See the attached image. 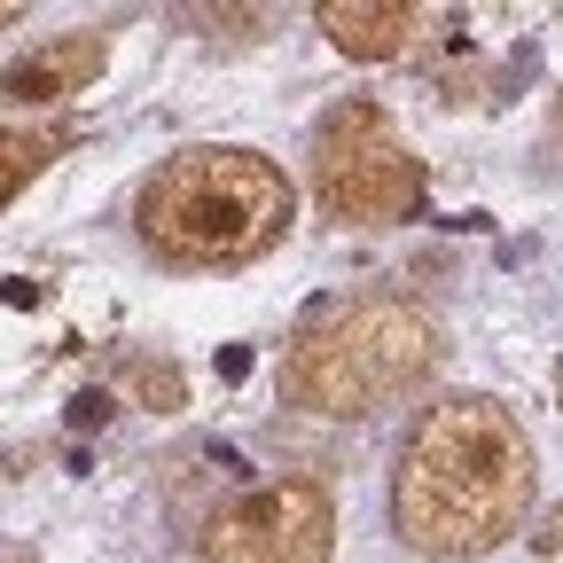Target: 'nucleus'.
I'll return each instance as SVG.
<instances>
[{"label":"nucleus","instance_id":"7ed1b4c3","mask_svg":"<svg viewBox=\"0 0 563 563\" xmlns=\"http://www.w3.org/2000/svg\"><path fill=\"white\" fill-rule=\"evenodd\" d=\"M439 321L407 306V298H344L321 306L298 336H290V361H282V391L306 415L329 422H361L391 399H407L422 376L439 368Z\"/></svg>","mask_w":563,"mask_h":563},{"label":"nucleus","instance_id":"f257e3e1","mask_svg":"<svg viewBox=\"0 0 563 563\" xmlns=\"http://www.w3.org/2000/svg\"><path fill=\"white\" fill-rule=\"evenodd\" d=\"M532 439L525 422L485 399L454 391L439 407H422V422L399 446L391 470V525L415 555L431 563H470L485 548H501L525 509H532Z\"/></svg>","mask_w":563,"mask_h":563},{"label":"nucleus","instance_id":"f8f14e48","mask_svg":"<svg viewBox=\"0 0 563 563\" xmlns=\"http://www.w3.org/2000/svg\"><path fill=\"white\" fill-rule=\"evenodd\" d=\"M9 563H24V555H9Z\"/></svg>","mask_w":563,"mask_h":563},{"label":"nucleus","instance_id":"9b49d317","mask_svg":"<svg viewBox=\"0 0 563 563\" xmlns=\"http://www.w3.org/2000/svg\"><path fill=\"white\" fill-rule=\"evenodd\" d=\"M9 16H16V9H0V24H9Z\"/></svg>","mask_w":563,"mask_h":563},{"label":"nucleus","instance_id":"20e7f679","mask_svg":"<svg viewBox=\"0 0 563 563\" xmlns=\"http://www.w3.org/2000/svg\"><path fill=\"white\" fill-rule=\"evenodd\" d=\"M306 165H313L321 220H336V228H391V220H415V203H422L415 141L368 95H344L336 110H321Z\"/></svg>","mask_w":563,"mask_h":563},{"label":"nucleus","instance_id":"6e6552de","mask_svg":"<svg viewBox=\"0 0 563 563\" xmlns=\"http://www.w3.org/2000/svg\"><path fill=\"white\" fill-rule=\"evenodd\" d=\"M63 150L55 133H24V125H0V211H9L40 173H47V157Z\"/></svg>","mask_w":563,"mask_h":563},{"label":"nucleus","instance_id":"f03ea898","mask_svg":"<svg viewBox=\"0 0 563 563\" xmlns=\"http://www.w3.org/2000/svg\"><path fill=\"white\" fill-rule=\"evenodd\" d=\"M298 220V196L258 150H173L133 196V228L165 266H243Z\"/></svg>","mask_w":563,"mask_h":563},{"label":"nucleus","instance_id":"39448f33","mask_svg":"<svg viewBox=\"0 0 563 563\" xmlns=\"http://www.w3.org/2000/svg\"><path fill=\"white\" fill-rule=\"evenodd\" d=\"M336 501L321 477H266L211 509L203 563H329Z\"/></svg>","mask_w":563,"mask_h":563},{"label":"nucleus","instance_id":"1a4fd4ad","mask_svg":"<svg viewBox=\"0 0 563 563\" xmlns=\"http://www.w3.org/2000/svg\"><path fill=\"white\" fill-rule=\"evenodd\" d=\"M70 422H79V431H95V422H110V399H102V391H79V399H70Z\"/></svg>","mask_w":563,"mask_h":563},{"label":"nucleus","instance_id":"9d476101","mask_svg":"<svg viewBox=\"0 0 563 563\" xmlns=\"http://www.w3.org/2000/svg\"><path fill=\"white\" fill-rule=\"evenodd\" d=\"M555 133H563V95H555Z\"/></svg>","mask_w":563,"mask_h":563},{"label":"nucleus","instance_id":"0eeeda50","mask_svg":"<svg viewBox=\"0 0 563 563\" xmlns=\"http://www.w3.org/2000/svg\"><path fill=\"white\" fill-rule=\"evenodd\" d=\"M313 24H321L329 47L352 55V63H391V55H407V40H415L422 16L407 9V0H321Z\"/></svg>","mask_w":563,"mask_h":563},{"label":"nucleus","instance_id":"423d86ee","mask_svg":"<svg viewBox=\"0 0 563 563\" xmlns=\"http://www.w3.org/2000/svg\"><path fill=\"white\" fill-rule=\"evenodd\" d=\"M110 63V40L102 32H55L40 47H24L9 70H0V102L9 110H55L70 95H87Z\"/></svg>","mask_w":563,"mask_h":563}]
</instances>
